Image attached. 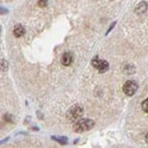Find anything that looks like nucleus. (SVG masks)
<instances>
[{
    "instance_id": "1",
    "label": "nucleus",
    "mask_w": 148,
    "mask_h": 148,
    "mask_svg": "<svg viewBox=\"0 0 148 148\" xmlns=\"http://www.w3.org/2000/svg\"><path fill=\"white\" fill-rule=\"evenodd\" d=\"M95 125V122L92 120L89 119H82V120H77L74 124V131L76 132H84L88 130L92 129Z\"/></svg>"
},
{
    "instance_id": "10",
    "label": "nucleus",
    "mask_w": 148,
    "mask_h": 148,
    "mask_svg": "<svg viewBox=\"0 0 148 148\" xmlns=\"http://www.w3.org/2000/svg\"><path fill=\"white\" fill-rule=\"evenodd\" d=\"M54 139L60 141V144H65V143H66V139H65V138H56V137H54Z\"/></svg>"
},
{
    "instance_id": "2",
    "label": "nucleus",
    "mask_w": 148,
    "mask_h": 148,
    "mask_svg": "<svg viewBox=\"0 0 148 148\" xmlns=\"http://www.w3.org/2000/svg\"><path fill=\"white\" fill-rule=\"evenodd\" d=\"M82 115H83V108L79 105H74L67 112V119L71 122H76L82 117Z\"/></svg>"
},
{
    "instance_id": "3",
    "label": "nucleus",
    "mask_w": 148,
    "mask_h": 148,
    "mask_svg": "<svg viewBox=\"0 0 148 148\" xmlns=\"http://www.w3.org/2000/svg\"><path fill=\"white\" fill-rule=\"evenodd\" d=\"M137 90H138V84L132 80L127 81L123 84V92L125 93L127 96H133L134 93L137 92Z\"/></svg>"
},
{
    "instance_id": "9",
    "label": "nucleus",
    "mask_w": 148,
    "mask_h": 148,
    "mask_svg": "<svg viewBox=\"0 0 148 148\" xmlns=\"http://www.w3.org/2000/svg\"><path fill=\"white\" fill-rule=\"evenodd\" d=\"M39 6L40 7H46L47 6V0H39Z\"/></svg>"
},
{
    "instance_id": "6",
    "label": "nucleus",
    "mask_w": 148,
    "mask_h": 148,
    "mask_svg": "<svg viewBox=\"0 0 148 148\" xmlns=\"http://www.w3.org/2000/svg\"><path fill=\"white\" fill-rule=\"evenodd\" d=\"M24 33H25V30H24V27H23L22 25H16V26L14 27V36L16 38H19V37H22V36H24Z\"/></svg>"
},
{
    "instance_id": "7",
    "label": "nucleus",
    "mask_w": 148,
    "mask_h": 148,
    "mask_svg": "<svg viewBox=\"0 0 148 148\" xmlns=\"http://www.w3.org/2000/svg\"><path fill=\"white\" fill-rule=\"evenodd\" d=\"M146 9H147V2H140L138 6H137V8H136V13L137 14H144L145 12H146Z\"/></svg>"
},
{
    "instance_id": "4",
    "label": "nucleus",
    "mask_w": 148,
    "mask_h": 148,
    "mask_svg": "<svg viewBox=\"0 0 148 148\" xmlns=\"http://www.w3.org/2000/svg\"><path fill=\"white\" fill-rule=\"evenodd\" d=\"M92 66L95 69H97L100 73H104L108 70V63L106 60H103V59H99V58H93Z\"/></svg>"
},
{
    "instance_id": "8",
    "label": "nucleus",
    "mask_w": 148,
    "mask_h": 148,
    "mask_svg": "<svg viewBox=\"0 0 148 148\" xmlns=\"http://www.w3.org/2000/svg\"><path fill=\"white\" fill-rule=\"evenodd\" d=\"M141 106H143V110H144V112L148 113V98H147V99H145V100L143 101Z\"/></svg>"
},
{
    "instance_id": "11",
    "label": "nucleus",
    "mask_w": 148,
    "mask_h": 148,
    "mask_svg": "<svg viewBox=\"0 0 148 148\" xmlns=\"http://www.w3.org/2000/svg\"><path fill=\"white\" fill-rule=\"evenodd\" d=\"M145 140H146V143L148 144V133L146 134V137H145Z\"/></svg>"
},
{
    "instance_id": "5",
    "label": "nucleus",
    "mask_w": 148,
    "mask_h": 148,
    "mask_svg": "<svg viewBox=\"0 0 148 148\" xmlns=\"http://www.w3.org/2000/svg\"><path fill=\"white\" fill-rule=\"evenodd\" d=\"M73 63V55L71 53H65L62 56V64L64 66H70Z\"/></svg>"
}]
</instances>
